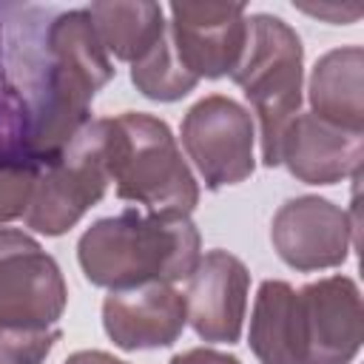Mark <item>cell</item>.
Returning a JSON list of instances; mask_svg holds the SVG:
<instances>
[{
    "label": "cell",
    "mask_w": 364,
    "mask_h": 364,
    "mask_svg": "<svg viewBox=\"0 0 364 364\" xmlns=\"http://www.w3.org/2000/svg\"><path fill=\"white\" fill-rule=\"evenodd\" d=\"M188 324V301L173 284L111 290L102 301V330L125 353L171 347Z\"/></svg>",
    "instance_id": "cell-12"
},
{
    "label": "cell",
    "mask_w": 364,
    "mask_h": 364,
    "mask_svg": "<svg viewBox=\"0 0 364 364\" xmlns=\"http://www.w3.org/2000/svg\"><path fill=\"white\" fill-rule=\"evenodd\" d=\"M65 301L68 287L57 259L34 236L17 228H0V324L51 330Z\"/></svg>",
    "instance_id": "cell-6"
},
{
    "label": "cell",
    "mask_w": 364,
    "mask_h": 364,
    "mask_svg": "<svg viewBox=\"0 0 364 364\" xmlns=\"http://www.w3.org/2000/svg\"><path fill=\"white\" fill-rule=\"evenodd\" d=\"M108 182V136L102 117L88 119L71 142L40 168L23 219L37 233L63 236L105 196Z\"/></svg>",
    "instance_id": "cell-5"
},
{
    "label": "cell",
    "mask_w": 364,
    "mask_h": 364,
    "mask_svg": "<svg viewBox=\"0 0 364 364\" xmlns=\"http://www.w3.org/2000/svg\"><path fill=\"white\" fill-rule=\"evenodd\" d=\"M43 162L20 142L0 139V225L26 216Z\"/></svg>",
    "instance_id": "cell-18"
},
{
    "label": "cell",
    "mask_w": 364,
    "mask_h": 364,
    "mask_svg": "<svg viewBox=\"0 0 364 364\" xmlns=\"http://www.w3.org/2000/svg\"><path fill=\"white\" fill-rule=\"evenodd\" d=\"M85 279L97 287L128 290L191 279L202 259V239L191 216L122 210L97 219L77 242Z\"/></svg>",
    "instance_id": "cell-2"
},
{
    "label": "cell",
    "mask_w": 364,
    "mask_h": 364,
    "mask_svg": "<svg viewBox=\"0 0 364 364\" xmlns=\"http://www.w3.org/2000/svg\"><path fill=\"white\" fill-rule=\"evenodd\" d=\"M131 82L136 85V91L148 100L156 102H176L182 97H188L196 88V77L191 71H185V65L179 63L168 31L159 37V43L131 65Z\"/></svg>",
    "instance_id": "cell-17"
},
{
    "label": "cell",
    "mask_w": 364,
    "mask_h": 364,
    "mask_svg": "<svg viewBox=\"0 0 364 364\" xmlns=\"http://www.w3.org/2000/svg\"><path fill=\"white\" fill-rule=\"evenodd\" d=\"M28 74L31 85L20 97L31 117V154L46 165L88 122L97 91L114 77V63L85 9L51 17Z\"/></svg>",
    "instance_id": "cell-1"
},
{
    "label": "cell",
    "mask_w": 364,
    "mask_h": 364,
    "mask_svg": "<svg viewBox=\"0 0 364 364\" xmlns=\"http://www.w3.org/2000/svg\"><path fill=\"white\" fill-rule=\"evenodd\" d=\"M168 37L171 46L196 80L230 77L236 68L245 40L247 14L242 3H171Z\"/></svg>",
    "instance_id": "cell-10"
},
{
    "label": "cell",
    "mask_w": 364,
    "mask_h": 364,
    "mask_svg": "<svg viewBox=\"0 0 364 364\" xmlns=\"http://www.w3.org/2000/svg\"><path fill=\"white\" fill-rule=\"evenodd\" d=\"M0 327H3V324H0Z\"/></svg>",
    "instance_id": "cell-22"
},
{
    "label": "cell",
    "mask_w": 364,
    "mask_h": 364,
    "mask_svg": "<svg viewBox=\"0 0 364 364\" xmlns=\"http://www.w3.org/2000/svg\"><path fill=\"white\" fill-rule=\"evenodd\" d=\"M168 364H242V361L236 355L222 353V350H213V347H193V350L176 353Z\"/></svg>",
    "instance_id": "cell-20"
},
{
    "label": "cell",
    "mask_w": 364,
    "mask_h": 364,
    "mask_svg": "<svg viewBox=\"0 0 364 364\" xmlns=\"http://www.w3.org/2000/svg\"><path fill=\"white\" fill-rule=\"evenodd\" d=\"M88 17L94 23V31L102 43V48L108 51V57L114 54L122 63H136L142 60L156 43L159 37L168 31L165 23V11L159 3H91Z\"/></svg>",
    "instance_id": "cell-16"
},
{
    "label": "cell",
    "mask_w": 364,
    "mask_h": 364,
    "mask_svg": "<svg viewBox=\"0 0 364 364\" xmlns=\"http://www.w3.org/2000/svg\"><path fill=\"white\" fill-rule=\"evenodd\" d=\"M230 80L259 119L262 162L276 168L284 128L301 108L304 46L299 34L276 14H250L247 40Z\"/></svg>",
    "instance_id": "cell-4"
},
{
    "label": "cell",
    "mask_w": 364,
    "mask_h": 364,
    "mask_svg": "<svg viewBox=\"0 0 364 364\" xmlns=\"http://www.w3.org/2000/svg\"><path fill=\"white\" fill-rule=\"evenodd\" d=\"M353 230L347 210L324 196H293L273 213L270 242L279 259L299 270H330L347 262L353 247Z\"/></svg>",
    "instance_id": "cell-9"
},
{
    "label": "cell",
    "mask_w": 364,
    "mask_h": 364,
    "mask_svg": "<svg viewBox=\"0 0 364 364\" xmlns=\"http://www.w3.org/2000/svg\"><path fill=\"white\" fill-rule=\"evenodd\" d=\"M250 273L228 250H208L188 279V321L202 341L236 344L247 313Z\"/></svg>",
    "instance_id": "cell-11"
},
{
    "label": "cell",
    "mask_w": 364,
    "mask_h": 364,
    "mask_svg": "<svg viewBox=\"0 0 364 364\" xmlns=\"http://www.w3.org/2000/svg\"><path fill=\"white\" fill-rule=\"evenodd\" d=\"M182 145L208 191L245 182L253 168L256 125L245 105L225 94L193 102L182 119Z\"/></svg>",
    "instance_id": "cell-7"
},
{
    "label": "cell",
    "mask_w": 364,
    "mask_h": 364,
    "mask_svg": "<svg viewBox=\"0 0 364 364\" xmlns=\"http://www.w3.org/2000/svg\"><path fill=\"white\" fill-rule=\"evenodd\" d=\"M63 364H128V361L114 358V355L105 353V350H77V353H71Z\"/></svg>",
    "instance_id": "cell-21"
},
{
    "label": "cell",
    "mask_w": 364,
    "mask_h": 364,
    "mask_svg": "<svg viewBox=\"0 0 364 364\" xmlns=\"http://www.w3.org/2000/svg\"><path fill=\"white\" fill-rule=\"evenodd\" d=\"M60 327L51 330H17L0 327V364H43L60 341Z\"/></svg>",
    "instance_id": "cell-19"
},
{
    "label": "cell",
    "mask_w": 364,
    "mask_h": 364,
    "mask_svg": "<svg viewBox=\"0 0 364 364\" xmlns=\"http://www.w3.org/2000/svg\"><path fill=\"white\" fill-rule=\"evenodd\" d=\"M247 344L262 364H304L299 336V299L290 282L267 279L259 284Z\"/></svg>",
    "instance_id": "cell-15"
},
{
    "label": "cell",
    "mask_w": 364,
    "mask_h": 364,
    "mask_svg": "<svg viewBox=\"0 0 364 364\" xmlns=\"http://www.w3.org/2000/svg\"><path fill=\"white\" fill-rule=\"evenodd\" d=\"M304 364H350L364 338L358 284L350 276H327L296 290Z\"/></svg>",
    "instance_id": "cell-8"
},
{
    "label": "cell",
    "mask_w": 364,
    "mask_h": 364,
    "mask_svg": "<svg viewBox=\"0 0 364 364\" xmlns=\"http://www.w3.org/2000/svg\"><path fill=\"white\" fill-rule=\"evenodd\" d=\"M364 159V134L344 131L316 114H296L279 145V165L304 185H336L358 176Z\"/></svg>",
    "instance_id": "cell-13"
},
{
    "label": "cell",
    "mask_w": 364,
    "mask_h": 364,
    "mask_svg": "<svg viewBox=\"0 0 364 364\" xmlns=\"http://www.w3.org/2000/svg\"><path fill=\"white\" fill-rule=\"evenodd\" d=\"M108 136V176L117 185V196L142 205L148 213L159 216H191L199 205V182L168 122L125 111L119 117H105Z\"/></svg>",
    "instance_id": "cell-3"
},
{
    "label": "cell",
    "mask_w": 364,
    "mask_h": 364,
    "mask_svg": "<svg viewBox=\"0 0 364 364\" xmlns=\"http://www.w3.org/2000/svg\"><path fill=\"white\" fill-rule=\"evenodd\" d=\"M307 100L318 119L364 134V48L341 46L321 54L310 71Z\"/></svg>",
    "instance_id": "cell-14"
}]
</instances>
